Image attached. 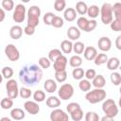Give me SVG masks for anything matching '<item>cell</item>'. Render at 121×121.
<instances>
[{
	"label": "cell",
	"mask_w": 121,
	"mask_h": 121,
	"mask_svg": "<svg viewBox=\"0 0 121 121\" xmlns=\"http://www.w3.org/2000/svg\"><path fill=\"white\" fill-rule=\"evenodd\" d=\"M42 69L43 68L40 65L34 63L25 65L19 72L20 81L28 86H34L35 84H38L43 78Z\"/></svg>",
	"instance_id": "cell-1"
},
{
	"label": "cell",
	"mask_w": 121,
	"mask_h": 121,
	"mask_svg": "<svg viewBox=\"0 0 121 121\" xmlns=\"http://www.w3.org/2000/svg\"><path fill=\"white\" fill-rule=\"evenodd\" d=\"M107 96V93L103 88H95L94 90L88 91L85 95L86 100L91 104H96L103 101Z\"/></svg>",
	"instance_id": "cell-2"
},
{
	"label": "cell",
	"mask_w": 121,
	"mask_h": 121,
	"mask_svg": "<svg viewBox=\"0 0 121 121\" xmlns=\"http://www.w3.org/2000/svg\"><path fill=\"white\" fill-rule=\"evenodd\" d=\"M100 18L104 25H110L113 20L112 5L110 3H104L100 8Z\"/></svg>",
	"instance_id": "cell-3"
},
{
	"label": "cell",
	"mask_w": 121,
	"mask_h": 121,
	"mask_svg": "<svg viewBox=\"0 0 121 121\" xmlns=\"http://www.w3.org/2000/svg\"><path fill=\"white\" fill-rule=\"evenodd\" d=\"M27 25L36 27L40 22L41 9L38 6H31L27 10Z\"/></svg>",
	"instance_id": "cell-4"
},
{
	"label": "cell",
	"mask_w": 121,
	"mask_h": 121,
	"mask_svg": "<svg viewBox=\"0 0 121 121\" xmlns=\"http://www.w3.org/2000/svg\"><path fill=\"white\" fill-rule=\"evenodd\" d=\"M102 111L106 115L114 118L118 114V106L113 99H106L103 100Z\"/></svg>",
	"instance_id": "cell-5"
},
{
	"label": "cell",
	"mask_w": 121,
	"mask_h": 121,
	"mask_svg": "<svg viewBox=\"0 0 121 121\" xmlns=\"http://www.w3.org/2000/svg\"><path fill=\"white\" fill-rule=\"evenodd\" d=\"M58 95H59V97L61 99V100H68L70 99L73 95H74V87L72 84L70 83H64L62 84L59 91H58Z\"/></svg>",
	"instance_id": "cell-6"
},
{
	"label": "cell",
	"mask_w": 121,
	"mask_h": 121,
	"mask_svg": "<svg viewBox=\"0 0 121 121\" xmlns=\"http://www.w3.org/2000/svg\"><path fill=\"white\" fill-rule=\"evenodd\" d=\"M27 12L26 7L23 4H18L14 8V11L12 14V19L15 23H23L26 19Z\"/></svg>",
	"instance_id": "cell-7"
},
{
	"label": "cell",
	"mask_w": 121,
	"mask_h": 121,
	"mask_svg": "<svg viewBox=\"0 0 121 121\" xmlns=\"http://www.w3.org/2000/svg\"><path fill=\"white\" fill-rule=\"evenodd\" d=\"M6 90H7V94L8 96L14 99L19 95V88H18V83L15 79H8L7 83H6Z\"/></svg>",
	"instance_id": "cell-8"
},
{
	"label": "cell",
	"mask_w": 121,
	"mask_h": 121,
	"mask_svg": "<svg viewBox=\"0 0 121 121\" xmlns=\"http://www.w3.org/2000/svg\"><path fill=\"white\" fill-rule=\"evenodd\" d=\"M5 54L10 61H17L20 58V52L18 48L12 43H9L5 47Z\"/></svg>",
	"instance_id": "cell-9"
},
{
	"label": "cell",
	"mask_w": 121,
	"mask_h": 121,
	"mask_svg": "<svg viewBox=\"0 0 121 121\" xmlns=\"http://www.w3.org/2000/svg\"><path fill=\"white\" fill-rule=\"evenodd\" d=\"M50 120L51 121H68V114L61 109L56 108L50 112Z\"/></svg>",
	"instance_id": "cell-10"
},
{
	"label": "cell",
	"mask_w": 121,
	"mask_h": 121,
	"mask_svg": "<svg viewBox=\"0 0 121 121\" xmlns=\"http://www.w3.org/2000/svg\"><path fill=\"white\" fill-rule=\"evenodd\" d=\"M24 109L26 112L32 114V115H35L37 113H39L40 112V106L38 104L37 101H31V100H27L24 103Z\"/></svg>",
	"instance_id": "cell-11"
},
{
	"label": "cell",
	"mask_w": 121,
	"mask_h": 121,
	"mask_svg": "<svg viewBox=\"0 0 121 121\" xmlns=\"http://www.w3.org/2000/svg\"><path fill=\"white\" fill-rule=\"evenodd\" d=\"M97 45L100 51L102 52H108L111 48H112V41L109 37H101L99 38L98 42H97Z\"/></svg>",
	"instance_id": "cell-12"
},
{
	"label": "cell",
	"mask_w": 121,
	"mask_h": 121,
	"mask_svg": "<svg viewBox=\"0 0 121 121\" xmlns=\"http://www.w3.org/2000/svg\"><path fill=\"white\" fill-rule=\"evenodd\" d=\"M68 63V60L64 55H61L54 62H53V68L55 71H62L66 69V65Z\"/></svg>",
	"instance_id": "cell-13"
},
{
	"label": "cell",
	"mask_w": 121,
	"mask_h": 121,
	"mask_svg": "<svg viewBox=\"0 0 121 121\" xmlns=\"http://www.w3.org/2000/svg\"><path fill=\"white\" fill-rule=\"evenodd\" d=\"M67 37L71 41H77L80 37V29L78 26H70L67 29Z\"/></svg>",
	"instance_id": "cell-14"
},
{
	"label": "cell",
	"mask_w": 121,
	"mask_h": 121,
	"mask_svg": "<svg viewBox=\"0 0 121 121\" xmlns=\"http://www.w3.org/2000/svg\"><path fill=\"white\" fill-rule=\"evenodd\" d=\"M97 50L95 47L94 46H87L85 47V50L83 52V55H84V58L87 60H94L97 55Z\"/></svg>",
	"instance_id": "cell-15"
},
{
	"label": "cell",
	"mask_w": 121,
	"mask_h": 121,
	"mask_svg": "<svg viewBox=\"0 0 121 121\" xmlns=\"http://www.w3.org/2000/svg\"><path fill=\"white\" fill-rule=\"evenodd\" d=\"M77 10L76 9H73V8H67L64 9V12H63V18L65 21L67 22H73L74 20H76L77 18Z\"/></svg>",
	"instance_id": "cell-16"
},
{
	"label": "cell",
	"mask_w": 121,
	"mask_h": 121,
	"mask_svg": "<svg viewBox=\"0 0 121 121\" xmlns=\"http://www.w3.org/2000/svg\"><path fill=\"white\" fill-rule=\"evenodd\" d=\"M43 88H44V90H45L47 93L53 94V93H55V92L57 91V89H58L57 82H56L54 79H52V78H48V79H46V80L44 81V83H43Z\"/></svg>",
	"instance_id": "cell-17"
},
{
	"label": "cell",
	"mask_w": 121,
	"mask_h": 121,
	"mask_svg": "<svg viewBox=\"0 0 121 121\" xmlns=\"http://www.w3.org/2000/svg\"><path fill=\"white\" fill-rule=\"evenodd\" d=\"M23 35V28L20 26H12L9 29V36L13 40H18L22 37Z\"/></svg>",
	"instance_id": "cell-18"
},
{
	"label": "cell",
	"mask_w": 121,
	"mask_h": 121,
	"mask_svg": "<svg viewBox=\"0 0 121 121\" xmlns=\"http://www.w3.org/2000/svg\"><path fill=\"white\" fill-rule=\"evenodd\" d=\"M92 85L95 88H103L106 85V79L102 75H96L92 79Z\"/></svg>",
	"instance_id": "cell-19"
},
{
	"label": "cell",
	"mask_w": 121,
	"mask_h": 121,
	"mask_svg": "<svg viewBox=\"0 0 121 121\" xmlns=\"http://www.w3.org/2000/svg\"><path fill=\"white\" fill-rule=\"evenodd\" d=\"M26 116L25 111H23L20 108H14L10 111V117L13 120H22Z\"/></svg>",
	"instance_id": "cell-20"
},
{
	"label": "cell",
	"mask_w": 121,
	"mask_h": 121,
	"mask_svg": "<svg viewBox=\"0 0 121 121\" xmlns=\"http://www.w3.org/2000/svg\"><path fill=\"white\" fill-rule=\"evenodd\" d=\"M46 106L51 108V109H56V108H59V106H60V99L58 98L57 96H49L46 98Z\"/></svg>",
	"instance_id": "cell-21"
},
{
	"label": "cell",
	"mask_w": 121,
	"mask_h": 121,
	"mask_svg": "<svg viewBox=\"0 0 121 121\" xmlns=\"http://www.w3.org/2000/svg\"><path fill=\"white\" fill-rule=\"evenodd\" d=\"M73 43L71 42V40H63L60 43V49L62 51V53L65 54H69L73 51Z\"/></svg>",
	"instance_id": "cell-22"
},
{
	"label": "cell",
	"mask_w": 121,
	"mask_h": 121,
	"mask_svg": "<svg viewBox=\"0 0 121 121\" xmlns=\"http://www.w3.org/2000/svg\"><path fill=\"white\" fill-rule=\"evenodd\" d=\"M120 65V60L116 57H112L107 61V68L111 71H115Z\"/></svg>",
	"instance_id": "cell-23"
},
{
	"label": "cell",
	"mask_w": 121,
	"mask_h": 121,
	"mask_svg": "<svg viewBox=\"0 0 121 121\" xmlns=\"http://www.w3.org/2000/svg\"><path fill=\"white\" fill-rule=\"evenodd\" d=\"M99 14H100V9L98 8V6H96V5H91L90 7H88L87 15L91 19H95Z\"/></svg>",
	"instance_id": "cell-24"
},
{
	"label": "cell",
	"mask_w": 121,
	"mask_h": 121,
	"mask_svg": "<svg viewBox=\"0 0 121 121\" xmlns=\"http://www.w3.org/2000/svg\"><path fill=\"white\" fill-rule=\"evenodd\" d=\"M88 25H89V20L83 16L79 17L77 20V26L80 29L83 30L84 32H87V28H88Z\"/></svg>",
	"instance_id": "cell-25"
},
{
	"label": "cell",
	"mask_w": 121,
	"mask_h": 121,
	"mask_svg": "<svg viewBox=\"0 0 121 121\" xmlns=\"http://www.w3.org/2000/svg\"><path fill=\"white\" fill-rule=\"evenodd\" d=\"M76 10L79 15H85L87 14V10H88V6L85 2L83 1H78L76 4Z\"/></svg>",
	"instance_id": "cell-26"
},
{
	"label": "cell",
	"mask_w": 121,
	"mask_h": 121,
	"mask_svg": "<svg viewBox=\"0 0 121 121\" xmlns=\"http://www.w3.org/2000/svg\"><path fill=\"white\" fill-rule=\"evenodd\" d=\"M108 60H109V58H108V56H107L106 53H99V54L96 55V57H95V59L94 60V61H95V65L100 66V65H102V64L107 63Z\"/></svg>",
	"instance_id": "cell-27"
},
{
	"label": "cell",
	"mask_w": 121,
	"mask_h": 121,
	"mask_svg": "<svg viewBox=\"0 0 121 121\" xmlns=\"http://www.w3.org/2000/svg\"><path fill=\"white\" fill-rule=\"evenodd\" d=\"M69 64L71 67L76 68V67H80V65L82 64V58L79 55H74L70 58L69 60Z\"/></svg>",
	"instance_id": "cell-28"
},
{
	"label": "cell",
	"mask_w": 121,
	"mask_h": 121,
	"mask_svg": "<svg viewBox=\"0 0 121 121\" xmlns=\"http://www.w3.org/2000/svg\"><path fill=\"white\" fill-rule=\"evenodd\" d=\"M72 76H73L74 79L80 80V79H82L85 77V71L82 68H80V67H76L72 71Z\"/></svg>",
	"instance_id": "cell-29"
},
{
	"label": "cell",
	"mask_w": 121,
	"mask_h": 121,
	"mask_svg": "<svg viewBox=\"0 0 121 121\" xmlns=\"http://www.w3.org/2000/svg\"><path fill=\"white\" fill-rule=\"evenodd\" d=\"M91 86H92L91 81L89 79H87V78H82L78 82V88L82 92H86L87 93L88 91L91 90Z\"/></svg>",
	"instance_id": "cell-30"
},
{
	"label": "cell",
	"mask_w": 121,
	"mask_h": 121,
	"mask_svg": "<svg viewBox=\"0 0 121 121\" xmlns=\"http://www.w3.org/2000/svg\"><path fill=\"white\" fill-rule=\"evenodd\" d=\"M0 105H1V108L3 110H9L13 106V99L9 97V96L5 97V98H2V100L0 102Z\"/></svg>",
	"instance_id": "cell-31"
},
{
	"label": "cell",
	"mask_w": 121,
	"mask_h": 121,
	"mask_svg": "<svg viewBox=\"0 0 121 121\" xmlns=\"http://www.w3.org/2000/svg\"><path fill=\"white\" fill-rule=\"evenodd\" d=\"M67 78V72L66 70L62 71H55V79L57 82H64Z\"/></svg>",
	"instance_id": "cell-32"
},
{
	"label": "cell",
	"mask_w": 121,
	"mask_h": 121,
	"mask_svg": "<svg viewBox=\"0 0 121 121\" xmlns=\"http://www.w3.org/2000/svg\"><path fill=\"white\" fill-rule=\"evenodd\" d=\"M85 50V44L82 42H76L73 44V51L77 54V55H80L84 52Z\"/></svg>",
	"instance_id": "cell-33"
},
{
	"label": "cell",
	"mask_w": 121,
	"mask_h": 121,
	"mask_svg": "<svg viewBox=\"0 0 121 121\" xmlns=\"http://www.w3.org/2000/svg\"><path fill=\"white\" fill-rule=\"evenodd\" d=\"M62 51H60V49H58V48H54V49H51L50 51H49V53H48V58H49V60H51V61H55L59 57H60L61 55H62V53H61Z\"/></svg>",
	"instance_id": "cell-34"
},
{
	"label": "cell",
	"mask_w": 121,
	"mask_h": 121,
	"mask_svg": "<svg viewBox=\"0 0 121 121\" xmlns=\"http://www.w3.org/2000/svg\"><path fill=\"white\" fill-rule=\"evenodd\" d=\"M110 79L112 81V83L115 86H118L121 84V74H119L118 72H112L110 76Z\"/></svg>",
	"instance_id": "cell-35"
},
{
	"label": "cell",
	"mask_w": 121,
	"mask_h": 121,
	"mask_svg": "<svg viewBox=\"0 0 121 121\" xmlns=\"http://www.w3.org/2000/svg\"><path fill=\"white\" fill-rule=\"evenodd\" d=\"M13 76V69L9 66H5L2 68V77L6 79H10Z\"/></svg>",
	"instance_id": "cell-36"
},
{
	"label": "cell",
	"mask_w": 121,
	"mask_h": 121,
	"mask_svg": "<svg viewBox=\"0 0 121 121\" xmlns=\"http://www.w3.org/2000/svg\"><path fill=\"white\" fill-rule=\"evenodd\" d=\"M33 99L35 101H37L38 103L39 102H43L45 100V93L42 90H37L34 92L33 94Z\"/></svg>",
	"instance_id": "cell-37"
},
{
	"label": "cell",
	"mask_w": 121,
	"mask_h": 121,
	"mask_svg": "<svg viewBox=\"0 0 121 121\" xmlns=\"http://www.w3.org/2000/svg\"><path fill=\"white\" fill-rule=\"evenodd\" d=\"M71 115V119L73 121H80L83 118V111L81 110V108L74 111L73 112L70 113Z\"/></svg>",
	"instance_id": "cell-38"
},
{
	"label": "cell",
	"mask_w": 121,
	"mask_h": 121,
	"mask_svg": "<svg viewBox=\"0 0 121 121\" xmlns=\"http://www.w3.org/2000/svg\"><path fill=\"white\" fill-rule=\"evenodd\" d=\"M112 11L115 19L121 20V2H116L112 5Z\"/></svg>",
	"instance_id": "cell-39"
},
{
	"label": "cell",
	"mask_w": 121,
	"mask_h": 121,
	"mask_svg": "<svg viewBox=\"0 0 121 121\" xmlns=\"http://www.w3.org/2000/svg\"><path fill=\"white\" fill-rule=\"evenodd\" d=\"M66 8V2L65 0H55L54 2V9L56 11H63Z\"/></svg>",
	"instance_id": "cell-40"
},
{
	"label": "cell",
	"mask_w": 121,
	"mask_h": 121,
	"mask_svg": "<svg viewBox=\"0 0 121 121\" xmlns=\"http://www.w3.org/2000/svg\"><path fill=\"white\" fill-rule=\"evenodd\" d=\"M38 63L39 65L43 68V69H48L51 65V60H49V58H46V57H41L38 60Z\"/></svg>",
	"instance_id": "cell-41"
},
{
	"label": "cell",
	"mask_w": 121,
	"mask_h": 121,
	"mask_svg": "<svg viewBox=\"0 0 121 121\" xmlns=\"http://www.w3.org/2000/svg\"><path fill=\"white\" fill-rule=\"evenodd\" d=\"M19 95L22 98H29L32 95V91L27 87H22L19 90Z\"/></svg>",
	"instance_id": "cell-42"
},
{
	"label": "cell",
	"mask_w": 121,
	"mask_h": 121,
	"mask_svg": "<svg viewBox=\"0 0 121 121\" xmlns=\"http://www.w3.org/2000/svg\"><path fill=\"white\" fill-rule=\"evenodd\" d=\"M1 6L5 10L10 11L14 9V2L13 0H2Z\"/></svg>",
	"instance_id": "cell-43"
},
{
	"label": "cell",
	"mask_w": 121,
	"mask_h": 121,
	"mask_svg": "<svg viewBox=\"0 0 121 121\" xmlns=\"http://www.w3.org/2000/svg\"><path fill=\"white\" fill-rule=\"evenodd\" d=\"M55 16H56V15H55L53 12H46V13L43 15V21L44 25H46V26H51L52 21H53V19H54Z\"/></svg>",
	"instance_id": "cell-44"
},
{
	"label": "cell",
	"mask_w": 121,
	"mask_h": 121,
	"mask_svg": "<svg viewBox=\"0 0 121 121\" xmlns=\"http://www.w3.org/2000/svg\"><path fill=\"white\" fill-rule=\"evenodd\" d=\"M63 25H64V20L61 17L57 16V15L54 17V19L52 21V24H51V26L56 27V28H60L61 26H63Z\"/></svg>",
	"instance_id": "cell-45"
},
{
	"label": "cell",
	"mask_w": 121,
	"mask_h": 121,
	"mask_svg": "<svg viewBox=\"0 0 121 121\" xmlns=\"http://www.w3.org/2000/svg\"><path fill=\"white\" fill-rule=\"evenodd\" d=\"M110 26L112 28V30L115 31V32H121V20L118 19H114L112 21V23L110 24Z\"/></svg>",
	"instance_id": "cell-46"
},
{
	"label": "cell",
	"mask_w": 121,
	"mask_h": 121,
	"mask_svg": "<svg viewBox=\"0 0 121 121\" xmlns=\"http://www.w3.org/2000/svg\"><path fill=\"white\" fill-rule=\"evenodd\" d=\"M100 117L95 112H88L85 114V121H98Z\"/></svg>",
	"instance_id": "cell-47"
},
{
	"label": "cell",
	"mask_w": 121,
	"mask_h": 121,
	"mask_svg": "<svg viewBox=\"0 0 121 121\" xmlns=\"http://www.w3.org/2000/svg\"><path fill=\"white\" fill-rule=\"evenodd\" d=\"M79 108H80V105L78 103H77V102H71L66 106V110H67L68 113H71V112H73L74 111H76V110H78Z\"/></svg>",
	"instance_id": "cell-48"
},
{
	"label": "cell",
	"mask_w": 121,
	"mask_h": 121,
	"mask_svg": "<svg viewBox=\"0 0 121 121\" xmlns=\"http://www.w3.org/2000/svg\"><path fill=\"white\" fill-rule=\"evenodd\" d=\"M95 76H96V72L93 68H90V69H88V70L85 71V78L87 79H89V80H92Z\"/></svg>",
	"instance_id": "cell-49"
},
{
	"label": "cell",
	"mask_w": 121,
	"mask_h": 121,
	"mask_svg": "<svg viewBox=\"0 0 121 121\" xmlns=\"http://www.w3.org/2000/svg\"><path fill=\"white\" fill-rule=\"evenodd\" d=\"M35 28H36V27H34V26H29V25L26 24V26L25 28H24V32H25V34H26L27 36H31V35H33V34L35 33Z\"/></svg>",
	"instance_id": "cell-50"
},
{
	"label": "cell",
	"mask_w": 121,
	"mask_h": 121,
	"mask_svg": "<svg viewBox=\"0 0 121 121\" xmlns=\"http://www.w3.org/2000/svg\"><path fill=\"white\" fill-rule=\"evenodd\" d=\"M96 26H97V22H96L95 19H91V20H89V25H88L87 32H91V31L95 30Z\"/></svg>",
	"instance_id": "cell-51"
},
{
	"label": "cell",
	"mask_w": 121,
	"mask_h": 121,
	"mask_svg": "<svg viewBox=\"0 0 121 121\" xmlns=\"http://www.w3.org/2000/svg\"><path fill=\"white\" fill-rule=\"evenodd\" d=\"M115 47L121 51V34L118 35L115 39Z\"/></svg>",
	"instance_id": "cell-52"
},
{
	"label": "cell",
	"mask_w": 121,
	"mask_h": 121,
	"mask_svg": "<svg viewBox=\"0 0 121 121\" xmlns=\"http://www.w3.org/2000/svg\"><path fill=\"white\" fill-rule=\"evenodd\" d=\"M0 13H1V17H0V22H3L5 19V9L3 8H1L0 9Z\"/></svg>",
	"instance_id": "cell-53"
},
{
	"label": "cell",
	"mask_w": 121,
	"mask_h": 121,
	"mask_svg": "<svg viewBox=\"0 0 121 121\" xmlns=\"http://www.w3.org/2000/svg\"><path fill=\"white\" fill-rule=\"evenodd\" d=\"M100 119H101L102 121H109V120H112L113 118H112V117H111V116H108V115H106V114H105V115H104L103 117H101Z\"/></svg>",
	"instance_id": "cell-54"
},
{
	"label": "cell",
	"mask_w": 121,
	"mask_h": 121,
	"mask_svg": "<svg viewBox=\"0 0 121 121\" xmlns=\"http://www.w3.org/2000/svg\"><path fill=\"white\" fill-rule=\"evenodd\" d=\"M1 121H10V119L8 118V117H2L1 118Z\"/></svg>",
	"instance_id": "cell-55"
},
{
	"label": "cell",
	"mask_w": 121,
	"mask_h": 121,
	"mask_svg": "<svg viewBox=\"0 0 121 121\" xmlns=\"http://www.w3.org/2000/svg\"><path fill=\"white\" fill-rule=\"evenodd\" d=\"M118 106L121 108V96H120V98H119V100H118Z\"/></svg>",
	"instance_id": "cell-56"
},
{
	"label": "cell",
	"mask_w": 121,
	"mask_h": 121,
	"mask_svg": "<svg viewBox=\"0 0 121 121\" xmlns=\"http://www.w3.org/2000/svg\"><path fill=\"white\" fill-rule=\"evenodd\" d=\"M21 1H22L23 3H28V2L30 1V0H21Z\"/></svg>",
	"instance_id": "cell-57"
},
{
	"label": "cell",
	"mask_w": 121,
	"mask_h": 121,
	"mask_svg": "<svg viewBox=\"0 0 121 121\" xmlns=\"http://www.w3.org/2000/svg\"><path fill=\"white\" fill-rule=\"evenodd\" d=\"M119 93H120V95H121V86H120V88H119Z\"/></svg>",
	"instance_id": "cell-58"
},
{
	"label": "cell",
	"mask_w": 121,
	"mask_h": 121,
	"mask_svg": "<svg viewBox=\"0 0 121 121\" xmlns=\"http://www.w3.org/2000/svg\"><path fill=\"white\" fill-rule=\"evenodd\" d=\"M120 1H121V0H120Z\"/></svg>",
	"instance_id": "cell-59"
}]
</instances>
